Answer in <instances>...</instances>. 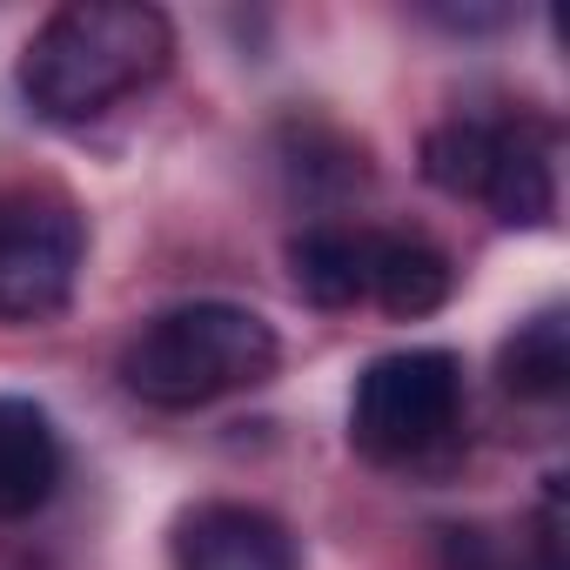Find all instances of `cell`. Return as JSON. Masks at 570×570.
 I'll return each instance as SVG.
<instances>
[{
	"label": "cell",
	"instance_id": "10",
	"mask_svg": "<svg viewBox=\"0 0 570 570\" xmlns=\"http://www.w3.org/2000/svg\"><path fill=\"white\" fill-rule=\"evenodd\" d=\"M497 376H503V390L523 396V403L563 396V383H570V323H563L557 303L537 309L530 323H517V336H510L503 356H497Z\"/></svg>",
	"mask_w": 570,
	"mask_h": 570
},
{
	"label": "cell",
	"instance_id": "11",
	"mask_svg": "<svg viewBox=\"0 0 570 570\" xmlns=\"http://www.w3.org/2000/svg\"><path fill=\"white\" fill-rule=\"evenodd\" d=\"M490 161H497V121H476V115H456V121H436L423 135V181L443 188V195H470L483 202V181H490Z\"/></svg>",
	"mask_w": 570,
	"mask_h": 570
},
{
	"label": "cell",
	"instance_id": "6",
	"mask_svg": "<svg viewBox=\"0 0 570 570\" xmlns=\"http://www.w3.org/2000/svg\"><path fill=\"white\" fill-rule=\"evenodd\" d=\"M550 128L543 121H497V161L483 181V202L497 208L503 228H550L557 215V161H550Z\"/></svg>",
	"mask_w": 570,
	"mask_h": 570
},
{
	"label": "cell",
	"instance_id": "9",
	"mask_svg": "<svg viewBox=\"0 0 570 570\" xmlns=\"http://www.w3.org/2000/svg\"><path fill=\"white\" fill-rule=\"evenodd\" d=\"M289 282L316 309H350L370 296V235L350 228H303L289 242Z\"/></svg>",
	"mask_w": 570,
	"mask_h": 570
},
{
	"label": "cell",
	"instance_id": "4",
	"mask_svg": "<svg viewBox=\"0 0 570 570\" xmlns=\"http://www.w3.org/2000/svg\"><path fill=\"white\" fill-rule=\"evenodd\" d=\"M88 262V222L55 188L0 195V323H48L68 309Z\"/></svg>",
	"mask_w": 570,
	"mask_h": 570
},
{
	"label": "cell",
	"instance_id": "5",
	"mask_svg": "<svg viewBox=\"0 0 570 570\" xmlns=\"http://www.w3.org/2000/svg\"><path fill=\"white\" fill-rule=\"evenodd\" d=\"M175 570H296V537L255 503H195L175 523Z\"/></svg>",
	"mask_w": 570,
	"mask_h": 570
},
{
	"label": "cell",
	"instance_id": "12",
	"mask_svg": "<svg viewBox=\"0 0 570 570\" xmlns=\"http://www.w3.org/2000/svg\"><path fill=\"white\" fill-rule=\"evenodd\" d=\"M537 557H543V570H563V476H550V490H543V517H537Z\"/></svg>",
	"mask_w": 570,
	"mask_h": 570
},
{
	"label": "cell",
	"instance_id": "7",
	"mask_svg": "<svg viewBox=\"0 0 570 570\" xmlns=\"http://www.w3.org/2000/svg\"><path fill=\"white\" fill-rule=\"evenodd\" d=\"M61 483V436L41 403L0 396V517H35Z\"/></svg>",
	"mask_w": 570,
	"mask_h": 570
},
{
	"label": "cell",
	"instance_id": "13",
	"mask_svg": "<svg viewBox=\"0 0 570 570\" xmlns=\"http://www.w3.org/2000/svg\"><path fill=\"white\" fill-rule=\"evenodd\" d=\"M450 570H490V550H483L476 537L456 530V543H450Z\"/></svg>",
	"mask_w": 570,
	"mask_h": 570
},
{
	"label": "cell",
	"instance_id": "2",
	"mask_svg": "<svg viewBox=\"0 0 570 570\" xmlns=\"http://www.w3.org/2000/svg\"><path fill=\"white\" fill-rule=\"evenodd\" d=\"M275 356H282V343L255 309L181 303L135 330V343L121 350V383H128V396H141L155 410H202L235 390H255L275 370Z\"/></svg>",
	"mask_w": 570,
	"mask_h": 570
},
{
	"label": "cell",
	"instance_id": "3",
	"mask_svg": "<svg viewBox=\"0 0 570 570\" xmlns=\"http://www.w3.org/2000/svg\"><path fill=\"white\" fill-rule=\"evenodd\" d=\"M463 423V363L450 350H390L356 376L350 443L370 463H416Z\"/></svg>",
	"mask_w": 570,
	"mask_h": 570
},
{
	"label": "cell",
	"instance_id": "8",
	"mask_svg": "<svg viewBox=\"0 0 570 570\" xmlns=\"http://www.w3.org/2000/svg\"><path fill=\"white\" fill-rule=\"evenodd\" d=\"M456 289V268L436 242L423 235H370V296L383 303V316L416 323L430 309H443Z\"/></svg>",
	"mask_w": 570,
	"mask_h": 570
},
{
	"label": "cell",
	"instance_id": "1",
	"mask_svg": "<svg viewBox=\"0 0 570 570\" xmlns=\"http://www.w3.org/2000/svg\"><path fill=\"white\" fill-rule=\"evenodd\" d=\"M175 61V28L141 0H75L48 14L21 48V95L41 121H95L115 101L161 81Z\"/></svg>",
	"mask_w": 570,
	"mask_h": 570
}]
</instances>
